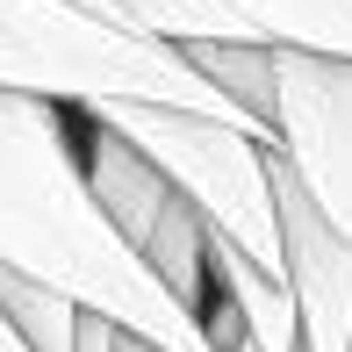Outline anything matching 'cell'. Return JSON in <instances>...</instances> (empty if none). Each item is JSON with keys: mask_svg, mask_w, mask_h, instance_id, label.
<instances>
[{"mask_svg": "<svg viewBox=\"0 0 352 352\" xmlns=\"http://www.w3.org/2000/svg\"><path fill=\"white\" fill-rule=\"evenodd\" d=\"M187 58H195L201 72L216 79L223 94H230L237 108H252V116L274 130V108H280V43L274 36H230V43H180ZM280 137V130H274Z\"/></svg>", "mask_w": 352, "mask_h": 352, "instance_id": "ba28073f", "label": "cell"}, {"mask_svg": "<svg viewBox=\"0 0 352 352\" xmlns=\"http://www.w3.org/2000/svg\"><path fill=\"white\" fill-rule=\"evenodd\" d=\"M0 266L144 331L166 352H223L101 209L72 101L22 87H0Z\"/></svg>", "mask_w": 352, "mask_h": 352, "instance_id": "6da1fadb", "label": "cell"}, {"mask_svg": "<svg viewBox=\"0 0 352 352\" xmlns=\"http://www.w3.org/2000/svg\"><path fill=\"white\" fill-rule=\"evenodd\" d=\"M209 266H216V295L245 316L252 345L259 352H302V302H295V280L259 266L245 245H230L223 230H209Z\"/></svg>", "mask_w": 352, "mask_h": 352, "instance_id": "52a82bcc", "label": "cell"}, {"mask_svg": "<svg viewBox=\"0 0 352 352\" xmlns=\"http://www.w3.org/2000/svg\"><path fill=\"white\" fill-rule=\"evenodd\" d=\"M0 87L51 94V101H166V108H201V116L274 137L180 43L122 29L79 0H0Z\"/></svg>", "mask_w": 352, "mask_h": 352, "instance_id": "7a4b0ae2", "label": "cell"}, {"mask_svg": "<svg viewBox=\"0 0 352 352\" xmlns=\"http://www.w3.org/2000/svg\"><path fill=\"white\" fill-rule=\"evenodd\" d=\"M0 309H8V324L29 338V352H79V324H87V302L58 295V287L14 274V266H0Z\"/></svg>", "mask_w": 352, "mask_h": 352, "instance_id": "30bf717a", "label": "cell"}, {"mask_svg": "<svg viewBox=\"0 0 352 352\" xmlns=\"http://www.w3.org/2000/svg\"><path fill=\"white\" fill-rule=\"evenodd\" d=\"M72 116H79V151H87V180H94V195H101V209L116 216V230L151 259V274L209 324V302H216L209 216H201L195 201L180 195V180H173L137 137H122L108 116H94L87 101H72Z\"/></svg>", "mask_w": 352, "mask_h": 352, "instance_id": "277c9868", "label": "cell"}, {"mask_svg": "<svg viewBox=\"0 0 352 352\" xmlns=\"http://www.w3.org/2000/svg\"><path fill=\"white\" fill-rule=\"evenodd\" d=\"M230 8L252 14L274 43H302V51L352 58V0H230Z\"/></svg>", "mask_w": 352, "mask_h": 352, "instance_id": "8fae6325", "label": "cell"}, {"mask_svg": "<svg viewBox=\"0 0 352 352\" xmlns=\"http://www.w3.org/2000/svg\"><path fill=\"white\" fill-rule=\"evenodd\" d=\"M0 352H29V338H22L14 324H8V309H0Z\"/></svg>", "mask_w": 352, "mask_h": 352, "instance_id": "4fadbf2b", "label": "cell"}, {"mask_svg": "<svg viewBox=\"0 0 352 352\" xmlns=\"http://www.w3.org/2000/svg\"><path fill=\"white\" fill-rule=\"evenodd\" d=\"M116 14L158 43H230V36H266L252 14L230 0H116Z\"/></svg>", "mask_w": 352, "mask_h": 352, "instance_id": "9c48e42d", "label": "cell"}, {"mask_svg": "<svg viewBox=\"0 0 352 352\" xmlns=\"http://www.w3.org/2000/svg\"><path fill=\"white\" fill-rule=\"evenodd\" d=\"M230 352H259V345H252V331H245V338H237V345H230Z\"/></svg>", "mask_w": 352, "mask_h": 352, "instance_id": "5bb4252c", "label": "cell"}, {"mask_svg": "<svg viewBox=\"0 0 352 352\" xmlns=\"http://www.w3.org/2000/svg\"><path fill=\"white\" fill-rule=\"evenodd\" d=\"M274 130H280V158L309 187V201L352 237V58L280 43Z\"/></svg>", "mask_w": 352, "mask_h": 352, "instance_id": "5b68a950", "label": "cell"}, {"mask_svg": "<svg viewBox=\"0 0 352 352\" xmlns=\"http://www.w3.org/2000/svg\"><path fill=\"white\" fill-rule=\"evenodd\" d=\"M108 116L122 137H137L158 166L180 180V195L209 216L230 245H245L259 266L287 274V237H280V187H274V137L245 122L201 116V108H166V101H87Z\"/></svg>", "mask_w": 352, "mask_h": 352, "instance_id": "3957f363", "label": "cell"}, {"mask_svg": "<svg viewBox=\"0 0 352 352\" xmlns=\"http://www.w3.org/2000/svg\"><path fill=\"white\" fill-rule=\"evenodd\" d=\"M280 187V237H287V280L302 302V352H352V237L309 201L295 166L274 151Z\"/></svg>", "mask_w": 352, "mask_h": 352, "instance_id": "8992f818", "label": "cell"}, {"mask_svg": "<svg viewBox=\"0 0 352 352\" xmlns=\"http://www.w3.org/2000/svg\"><path fill=\"white\" fill-rule=\"evenodd\" d=\"M108 352H166V345H151L144 331H130V324H122V331H116V345H108Z\"/></svg>", "mask_w": 352, "mask_h": 352, "instance_id": "7c38bea8", "label": "cell"}]
</instances>
